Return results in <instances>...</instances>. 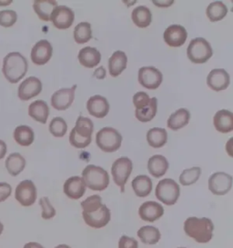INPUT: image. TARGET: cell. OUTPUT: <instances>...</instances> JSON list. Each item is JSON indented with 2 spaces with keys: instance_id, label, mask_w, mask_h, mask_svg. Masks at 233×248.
<instances>
[{
  "instance_id": "obj_1",
  "label": "cell",
  "mask_w": 233,
  "mask_h": 248,
  "mask_svg": "<svg viewBox=\"0 0 233 248\" xmlns=\"http://www.w3.org/2000/svg\"><path fill=\"white\" fill-rule=\"evenodd\" d=\"M81 207L85 223L92 228H102L107 226L111 219L110 210L106 204H102V198L99 195L87 197L81 202Z\"/></svg>"
},
{
  "instance_id": "obj_2",
  "label": "cell",
  "mask_w": 233,
  "mask_h": 248,
  "mask_svg": "<svg viewBox=\"0 0 233 248\" xmlns=\"http://www.w3.org/2000/svg\"><path fill=\"white\" fill-rule=\"evenodd\" d=\"M213 222L207 217L198 218L192 217L184 222V231L186 234L200 244L209 243L213 237Z\"/></svg>"
},
{
  "instance_id": "obj_3",
  "label": "cell",
  "mask_w": 233,
  "mask_h": 248,
  "mask_svg": "<svg viewBox=\"0 0 233 248\" xmlns=\"http://www.w3.org/2000/svg\"><path fill=\"white\" fill-rule=\"evenodd\" d=\"M28 68L29 64L27 59L18 52H12L5 57L2 72L8 82L16 84L25 77Z\"/></svg>"
},
{
  "instance_id": "obj_4",
  "label": "cell",
  "mask_w": 233,
  "mask_h": 248,
  "mask_svg": "<svg viewBox=\"0 0 233 248\" xmlns=\"http://www.w3.org/2000/svg\"><path fill=\"white\" fill-rule=\"evenodd\" d=\"M94 130L93 122L87 117L80 116L69 135L70 145L76 148H85L91 143V136Z\"/></svg>"
},
{
  "instance_id": "obj_5",
  "label": "cell",
  "mask_w": 233,
  "mask_h": 248,
  "mask_svg": "<svg viewBox=\"0 0 233 248\" xmlns=\"http://www.w3.org/2000/svg\"><path fill=\"white\" fill-rule=\"evenodd\" d=\"M82 179L86 186L93 191H103L109 185V173L94 165H88L82 172Z\"/></svg>"
},
{
  "instance_id": "obj_6",
  "label": "cell",
  "mask_w": 233,
  "mask_h": 248,
  "mask_svg": "<svg viewBox=\"0 0 233 248\" xmlns=\"http://www.w3.org/2000/svg\"><path fill=\"white\" fill-rule=\"evenodd\" d=\"M96 143L102 151L112 153L119 149L122 143V136L112 127H104L97 133Z\"/></svg>"
},
{
  "instance_id": "obj_7",
  "label": "cell",
  "mask_w": 233,
  "mask_h": 248,
  "mask_svg": "<svg viewBox=\"0 0 233 248\" xmlns=\"http://www.w3.org/2000/svg\"><path fill=\"white\" fill-rule=\"evenodd\" d=\"M187 55L192 63L203 64L212 57L213 50L206 39L197 37L190 41L187 48Z\"/></svg>"
},
{
  "instance_id": "obj_8",
  "label": "cell",
  "mask_w": 233,
  "mask_h": 248,
  "mask_svg": "<svg viewBox=\"0 0 233 248\" xmlns=\"http://www.w3.org/2000/svg\"><path fill=\"white\" fill-rule=\"evenodd\" d=\"M155 195L161 203L167 205H173L177 203L180 197L181 188L173 179L165 178L158 183Z\"/></svg>"
},
{
  "instance_id": "obj_9",
  "label": "cell",
  "mask_w": 233,
  "mask_h": 248,
  "mask_svg": "<svg viewBox=\"0 0 233 248\" xmlns=\"http://www.w3.org/2000/svg\"><path fill=\"white\" fill-rule=\"evenodd\" d=\"M132 169V162L128 157H120L116 159L112 165L111 174L115 184L120 187L121 193L125 191V185L127 184V181L131 175Z\"/></svg>"
},
{
  "instance_id": "obj_10",
  "label": "cell",
  "mask_w": 233,
  "mask_h": 248,
  "mask_svg": "<svg viewBox=\"0 0 233 248\" xmlns=\"http://www.w3.org/2000/svg\"><path fill=\"white\" fill-rule=\"evenodd\" d=\"M233 187V176L224 172H217L209 178V189L216 196H224Z\"/></svg>"
},
{
  "instance_id": "obj_11",
  "label": "cell",
  "mask_w": 233,
  "mask_h": 248,
  "mask_svg": "<svg viewBox=\"0 0 233 248\" xmlns=\"http://www.w3.org/2000/svg\"><path fill=\"white\" fill-rule=\"evenodd\" d=\"M138 79L143 88L154 90L161 85L163 76L156 67L144 66L138 70Z\"/></svg>"
},
{
  "instance_id": "obj_12",
  "label": "cell",
  "mask_w": 233,
  "mask_h": 248,
  "mask_svg": "<svg viewBox=\"0 0 233 248\" xmlns=\"http://www.w3.org/2000/svg\"><path fill=\"white\" fill-rule=\"evenodd\" d=\"M37 192L35 184L31 180H24L16 188L15 197L23 206H30L36 202Z\"/></svg>"
},
{
  "instance_id": "obj_13",
  "label": "cell",
  "mask_w": 233,
  "mask_h": 248,
  "mask_svg": "<svg viewBox=\"0 0 233 248\" xmlns=\"http://www.w3.org/2000/svg\"><path fill=\"white\" fill-rule=\"evenodd\" d=\"M50 20L58 30H67L72 26L75 14L68 7L58 6L52 12Z\"/></svg>"
},
{
  "instance_id": "obj_14",
  "label": "cell",
  "mask_w": 233,
  "mask_h": 248,
  "mask_svg": "<svg viewBox=\"0 0 233 248\" xmlns=\"http://www.w3.org/2000/svg\"><path fill=\"white\" fill-rule=\"evenodd\" d=\"M77 85L71 88H62L56 91L51 96V106L58 111H64L70 108L75 98Z\"/></svg>"
},
{
  "instance_id": "obj_15",
  "label": "cell",
  "mask_w": 233,
  "mask_h": 248,
  "mask_svg": "<svg viewBox=\"0 0 233 248\" xmlns=\"http://www.w3.org/2000/svg\"><path fill=\"white\" fill-rule=\"evenodd\" d=\"M41 91H42L41 81L36 77H29L19 85L17 95L23 101H28L29 99L39 95Z\"/></svg>"
},
{
  "instance_id": "obj_16",
  "label": "cell",
  "mask_w": 233,
  "mask_h": 248,
  "mask_svg": "<svg viewBox=\"0 0 233 248\" xmlns=\"http://www.w3.org/2000/svg\"><path fill=\"white\" fill-rule=\"evenodd\" d=\"M52 54H53L52 46L48 40L43 39L38 41L33 46L31 50V60L35 65L42 66L47 64L50 60Z\"/></svg>"
},
{
  "instance_id": "obj_17",
  "label": "cell",
  "mask_w": 233,
  "mask_h": 248,
  "mask_svg": "<svg viewBox=\"0 0 233 248\" xmlns=\"http://www.w3.org/2000/svg\"><path fill=\"white\" fill-rule=\"evenodd\" d=\"M187 30L181 25H171L164 32V40L171 47H180L186 42Z\"/></svg>"
},
{
  "instance_id": "obj_18",
  "label": "cell",
  "mask_w": 233,
  "mask_h": 248,
  "mask_svg": "<svg viewBox=\"0 0 233 248\" xmlns=\"http://www.w3.org/2000/svg\"><path fill=\"white\" fill-rule=\"evenodd\" d=\"M231 82L230 75L225 69L218 68L211 70L207 78L208 87L214 91L225 90Z\"/></svg>"
},
{
  "instance_id": "obj_19",
  "label": "cell",
  "mask_w": 233,
  "mask_h": 248,
  "mask_svg": "<svg viewBox=\"0 0 233 248\" xmlns=\"http://www.w3.org/2000/svg\"><path fill=\"white\" fill-rule=\"evenodd\" d=\"M139 217L146 222L153 223L164 215L163 206L154 201H147L140 205L138 209Z\"/></svg>"
},
{
  "instance_id": "obj_20",
  "label": "cell",
  "mask_w": 233,
  "mask_h": 248,
  "mask_svg": "<svg viewBox=\"0 0 233 248\" xmlns=\"http://www.w3.org/2000/svg\"><path fill=\"white\" fill-rule=\"evenodd\" d=\"M87 109L96 118H104L109 114V104L104 96L94 95L87 100Z\"/></svg>"
},
{
  "instance_id": "obj_21",
  "label": "cell",
  "mask_w": 233,
  "mask_h": 248,
  "mask_svg": "<svg viewBox=\"0 0 233 248\" xmlns=\"http://www.w3.org/2000/svg\"><path fill=\"white\" fill-rule=\"evenodd\" d=\"M63 190L68 198L78 200L84 196L86 185L80 176H72L66 181Z\"/></svg>"
},
{
  "instance_id": "obj_22",
  "label": "cell",
  "mask_w": 233,
  "mask_h": 248,
  "mask_svg": "<svg viewBox=\"0 0 233 248\" xmlns=\"http://www.w3.org/2000/svg\"><path fill=\"white\" fill-rule=\"evenodd\" d=\"M213 124L217 131L222 134H227L233 130V115L229 110H219L214 118Z\"/></svg>"
},
{
  "instance_id": "obj_23",
  "label": "cell",
  "mask_w": 233,
  "mask_h": 248,
  "mask_svg": "<svg viewBox=\"0 0 233 248\" xmlns=\"http://www.w3.org/2000/svg\"><path fill=\"white\" fill-rule=\"evenodd\" d=\"M78 59L82 66L92 68L100 64L101 60V54L95 47L86 46L80 50Z\"/></svg>"
},
{
  "instance_id": "obj_24",
  "label": "cell",
  "mask_w": 233,
  "mask_h": 248,
  "mask_svg": "<svg viewBox=\"0 0 233 248\" xmlns=\"http://www.w3.org/2000/svg\"><path fill=\"white\" fill-rule=\"evenodd\" d=\"M128 58L123 51L114 52L109 59V75L113 78L118 77L127 67Z\"/></svg>"
},
{
  "instance_id": "obj_25",
  "label": "cell",
  "mask_w": 233,
  "mask_h": 248,
  "mask_svg": "<svg viewBox=\"0 0 233 248\" xmlns=\"http://www.w3.org/2000/svg\"><path fill=\"white\" fill-rule=\"evenodd\" d=\"M148 169L150 175L156 178H160L166 174L168 169L167 158L160 155H153L148 162Z\"/></svg>"
},
{
  "instance_id": "obj_26",
  "label": "cell",
  "mask_w": 233,
  "mask_h": 248,
  "mask_svg": "<svg viewBox=\"0 0 233 248\" xmlns=\"http://www.w3.org/2000/svg\"><path fill=\"white\" fill-rule=\"evenodd\" d=\"M29 117L41 124H46L50 116V108L48 104L43 100H36L31 103L29 107Z\"/></svg>"
},
{
  "instance_id": "obj_27",
  "label": "cell",
  "mask_w": 233,
  "mask_h": 248,
  "mask_svg": "<svg viewBox=\"0 0 233 248\" xmlns=\"http://www.w3.org/2000/svg\"><path fill=\"white\" fill-rule=\"evenodd\" d=\"M57 7L58 2L55 0H36L33 4L34 11L43 21L50 20L51 14Z\"/></svg>"
},
{
  "instance_id": "obj_28",
  "label": "cell",
  "mask_w": 233,
  "mask_h": 248,
  "mask_svg": "<svg viewBox=\"0 0 233 248\" xmlns=\"http://www.w3.org/2000/svg\"><path fill=\"white\" fill-rule=\"evenodd\" d=\"M190 113L186 108H180L175 111L167 119V125L171 130L177 131L189 124Z\"/></svg>"
},
{
  "instance_id": "obj_29",
  "label": "cell",
  "mask_w": 233,
  "mask_h": 248,
  "mask_svg": "<svg viewBox=\"0 0 233 248\" xmlns=\"http://www.w3.org/2000/svg\"><path fill=\"white\" fill-rule=\"evenodd\" d=\"M131 186L136 196L138 197H148L151 193L153 188L151 179L144 175L136 176L131 183Z\"/></svg>"
},
{
  "instance_id": "obj_30",
  "label": "cell",
  "mask_w": 233,
  "mask_h": 248,
  "mask_svg": "<svg viewBox=\"0 0 233 248\" xmlns=\"http://www.w3.org/2000/svg\"><path fill=\"white\" fill-rule=\"evenodd\" d=\"M131 18L133 23L140 29H144L150 25L152 21V14L147 7L140 6L133 9Z\"/></svg>"
},
{
  "instance_id": "obj_31",
  "label": "cell",
  "mask_w": 233,
  "mask_h": 248,
  "mask_svg": "<svg viewBox=\"0 0 233 248\" xmlns=\"http://www.w3.org/2000/svg\"><path fill=\"white\" fill-rule=\"evenodd\" d=\"M147 140L149 145L153 148H160L167 143V131L164 128L153 127L147 133Z\"/></svg>"
},
{
  "instance_id": "obj_32",
  "label": "cell",
  "mask_w": 233,
  "mask_h": 248,
  "mask_svg": "<svg viewBox=\"0 0 233 248\" xmlns=\"http://www.w3.org/2000/svg\"><path fill=\"white\" fill-rule=\"evenodd\" d=\"M138 238L145 245H156L160 240V230L152 226H145L138 229Z\"/></svg>"
},
{
  "instance_id": "obj_33",
  "label": "cell",
  "mask_w": 233,
  "mask_h": 248,
  "mask_svg": "<svg viewBox=\"0 0 233 248\" xmlns=\"http://www.w3.org/2000/svg\"><path fill=\"white\" fill-rule=\"evenodd\" d=\"M26 167V159L19 153H13L8 155L6 160V168L9 175L17 176L21 173Z\"/></svg>"
},
{
  "instance_id": "obj_34",
  "label": "cell",
  "mask_w": 233,
  "mask_h": 248,
  "mask_svg": "<svg viewBox=\"0 0 233 248\" xmlns=\"http://www.w3.org/2000/svg\"><path fill=\"white\" fill-rule=\"evenodd\" d=\"M35 139L34 131L28 125H18L14 131V139L21 146H29Z\"/></svg>"
},
{
  "instance_id": "obj_35",
  "label": "cell",
  "mask_w": 233,
  "mask_h": 248,
  "mask_svg": "<svg viewBox=\"0 0 233 248\" xmlns=\"http://www.w3.org/2000/svg\"><path fill=\"white\" fill-rule=\"evenodd\" d=\"M206 14L211 22H217L225 17L228 14V8L223 2L215 1L209 5Z\"/></svg>"
},
{
  "instance_id": "obj_36",
  "label": "cell",
  "mask_w": 233,
  "mask_h": 248,
  "mask_svg": "<svg viewBox=\"0 0 233 248\" xmlns=\"http://www.w3.org/2000/svg\"><path fill=\"white\" fill-rule=\"evenodd\" d=\"M157 109H158V100L156 97L150 98L149 104L143 107L142 108L136 109V117L140 122H150L151 121L153 118L157 114Z\"/></svg>"
},
{
  "instance_id": "obj_37",
  "label": "cell",
  "mask_w": 233,
  "mask_h": 248,
  "mask_svg": "<svg viewBox=\"0 0 233 248\" xmlns=\"http://www.w3.org/2000/svg\"><path fill=\"white\" fill-rule=\"evenodd\" d=\"M92 38L91 26L88 22L78 24L74 30V39L78 44H85Z\"/></svg>"
},
{
  "instance_id": "obj_38",
  "label": "cell",
  "mask_w": 233,
  "mask_h": 248,
  "mask_svg": "<svg viewBox=\"0 0 233 248\" xmlns=\"http://www.w3.org/2000/svg\"><path fill=\"white\" fill-rule=\"evenodd\" d=\"M200 175H201V169L198 167L185 169L180 176V183L184 186H191L199 180Z\"/></svg>"
},
{
  "instance_id": "obj_39",
  "label": "cell",
  "mask_w": 233,
  "mask_h": 248,
  "mask_svg": "<svg viewBox=\"0 0 233 248\" xmlns=\"http://www.w3.org/2000/svg\"><path fill=\"white\" fill-rule=\"evenodd\" d=\"M67 131V124L62 117H54L50 124V132L56 138H62Z\"/></svg>"
},
{
  "instance_id": "obj_40",
  "label": "cell",
  "mask_w": 233,
  "mask_h": 248,
  "mask_svg": "<svg viewBox=\"0 0 233 248\" xmlns=\"http://www.w3.org/2000/svg\"><path fill=\"white\" fill-rule=\"evenodd\" d=\"M17 20V14L14 10H1L0 11V26L10 28L14 26Z\"/></svg>"
},
{
  "instance_id": "obj_41",
  "label": "cell",
  "mask_w": 233,
  "mask_h": 248,
  "mask_svg": "<svg viewBox=\"0 0 233 248\" xmlns=\"http://www.w3.org/2000/svg\"><path fill=\"white\" fill-rule=\"evenodd\" d=\"M39 205L42 208L41 217L45 220L53 218L56 216V210L54 206L51 204L49 197H44L39 200Z\"/></svg>"
},
{
  "instance_id": "obj_42",
  "label": "cell",
  "mask_w": 233,
  "mask_h": 248,
  "mask_svg": "<svg viewBox=\"0 0 233 248\" xmlns=\"http://www.w3.org/2000/svg\"><path fill=\"white\" fill-rule=\"evenodd\" d=\"M150 98L145 92H138L133 96V104L136 107V109L142 108L150 102Z\"/></svg>"
},
{
  "instance_id": "obj_43",
  "label": "cell",
  "mask_w": 233,
  "mask_h": 248,
  "mask_svg": "<svg viewBox=\"0 0 233 248\" xmlns=\"http://www.w3.org/2000/svg\"><path fill=\"white\" fill-rule=\"evenodd\" d=\"M138 241L133 237L122 235L118 242V248H138Z\"/></svg>"
},
{
  "instance_id": "obj_44",
  "label": "cell",
  "mask_w": 233,
  "mask_h": 248,
  "mask_svg": "<svg viewBox=\"0 0 233 248\" xmlns=\"http://www.w3.org/2000/svg\"><path fill=\"white\" fill-rule=\"evenodd\" d=\"M12 187L7 183H0V203L6 201L11 196Z\"/></svg>"
},
{
  "instance_id": "obj_45",
  "label": "cell",
  "mask_w": 233,
  "mask_h": 248,
  "mask_svg": "<svg viewBox=\"0 0 233 248\" xmlns=\"http://www.w3.org/2000/svg\"><path fill=\"white\" fill-rule=\"evenodd\" d=\"M152 2L154 5L160 7V8H167V7H169L173 4L174 0H170V1H157V0H154Z\"/></svg>"
},
{
  "instance_id": "obj_46",
  "label": "cell",
  "mask_w": 233,
  "mask_h": 248,
  "mask_svg": "<svg viewBox=\"0 0 233 248\" xmlns=\"http://www.w3.org/2000/svg\"><path fill=\"white\" fill-rule=\"evenodd\" d=\"M94 76L97 78H99V79L105 78V77H106V70H105V68H104L103 66L99 67V68L95 71Z\"/></svg>"
},
{
  "instance_id": "obj_47",
  "label": "cell",
  "mask_w": 233,
  "mask_h": 248,
  "mask_svg": "<svg viewBox=\"0 0 233 248\" xmlns=\"http://www.w3.org/2000/svg\"><path fill=\"white\" fill-rule=\"evenodd\" d=\"M7 144L3 140H0V159L4 158L7 154Z\"/></svg>"
},
{
  "instance_id": "obj_48",
  "label": "cell",
  "mask_w": 233,
  "mask_h": 248,
  "mask_svg": "<svg viewBox=\"0 0 233 248\" xmlns=\"http://www.w3.org/2000/svg\"><path fill=\"white\" fill-rule=\"evenodd\" d=\"M45 248L44 247H42L40 244H38V243H36V242H29L28 244H26L25 246H24V248Z\"/></svg>"
},
{
  "instance_id": "obj_49",
  "label": "cell",
  "mask_w": 233,
  "mask_h": 248,
  "mask_svg": "<svg viewBox=\"0 0 233 248\" xmlns=\"http://www.w3.org/2000/svg\"><path fill=\"white\" fill-rule=\"evenodd\" d=\"M55 248H71L69 246L67 245H59L58 247H56Z\"/></svg>"
},
{
  "instance_id": "obj_50",
  "label": "cell",
  "mask_w": 233,
  "mask_h": 248,
  "mask_svg": "<svg viewBox=\"0 0 233 248\" xmlns=\"http://www.w3.org/2000/svg\"><path fill=\"white\" fill-rule=\"evenodd\" d=\"M3 231H4V225H3V224L0 222V235L2 234Z\"/></svg>"
},
{
  "instance_id": "obj_51",
  "label": "cell",
  "mask_w": 233,
  "mask_h": 248,
  "mask_svg": "<svg viewBox=\"0 0 233 248\" xmlns=\"http://www.w3.org/2000/svg\"></svg>"
}]
</instances>
